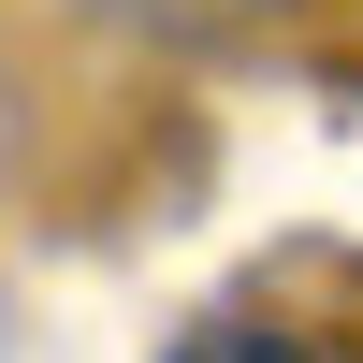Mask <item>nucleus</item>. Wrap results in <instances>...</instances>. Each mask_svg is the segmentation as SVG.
Returning a JSON list of instances; mask_svg holds the SVG:
<instances>
[{
  "label": "nucleus",
  "mask_w": 363,
  "mask_h": 363,
  "mask_svg": "<svg viewBox=\"0 0 363 363\" xmlns=\"http://www.w3.org/2000/svg\"><path fill=\"white\" fill-rule=\"evenodd\" d=\"M160 363H320V349L291 335V320H189Z\"/></svg>",
  "instance_id": "nucleus-1"
},
{
  "label": "nucleus",
  "mask_w": 363,
  "mask_h": 363,
  "mask_svg": "<svg viewBox=\"0 0 363 363\" xmlns=\"http://www.w3.org/2000/svg\"><path fill=\"white\" fill-rule=\"evenodd\" d=\"M116 15H145V29H218L233 0H116Z\"/></svg>",
  "instance_id": "nucleus-2"
}]
</instances>
